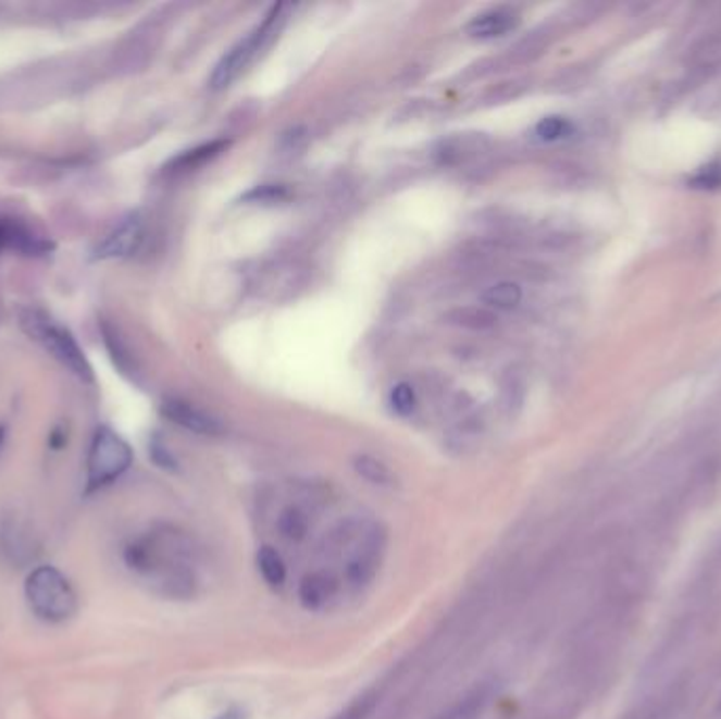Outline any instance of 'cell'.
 Masks as SVG:
<instances>
[{"label":"cell","instance_id":"ac0fdd59","mask_svg":"<svg viewBox=\"0 0 721 719\" xmlns=\"http://www.w3.org/2000/svg\"><path fill=\"white\" fill-rule=\"evenodd\" d=\"M489 701V687H477L437 719H477Z\"/></svg>","mask_w":721,"mask_h":719},{"label":"cell","instance_id":"7a4b0ae2","mask_svg":"<svg viewBox=\"0 0 721 719\" xmlns=\"http://www.w3.org/2000/svg\"><path fill=\"white\" fill-rule=\"evenodd\" d=\"M17 323L30 340L40 344L70 374L83 382H94V368L85 357V350L51 314L40 309H22L17 312Z\"/></svg>","mask_w":721,"mask_h":719},{"label":"cell","instance_id":"603a6c76","mask_svg":"<svg viewBox=\"0 0 721 719\" xmlns=\"http://www.w3.org/2000/svg\"><path fill=\"white\" fill-rule=\"evenodd\" d=\"M374 705H376L374 698H361L355 705H350L343 716H338L336 719H368L372 714V709H374Z\"/></svg>","mask_w":721,"mask_h":719},{"label":"cell","instance_id":"6da1fadb","mask_svg":"<svg viewBox=\"0 0 721 719\" xmlns=\"http://www.w3.org/2000/svg\"><path fill=\"white\" fill-rule=\"evenodd\" d=\"M182 545L172 532H148L125 547V563L139 579L148 581L167 597H188L192 574L179 559Z\"/></svg>","mask_w":721,"mask_h":719},{"label":"cell","instance_id":"2e32d148","mask_svg":"<svg viewBox=\"0 0 721 719\" xmlns=\"http://www.w3.org/2000/svg\"><path fill=\"white\" fill-rule=\"evenodd\" d=\"M521 298H523V292H521V287L517 283H513V281H500V283L487 287L481 294V302L489 310L517 309L519 302H521Z\"/></svg>","mask_w":721,"mask_h":719},{"label":"cell","instance_id":"9c48e42d","mask_svg":"<svg viewBox=\"0 0 721 719\" xmlns=\"http://www.w3.org/2000/svg\"><path fill=\"white\" fill-rule=\"evenodd\" d=\"M53 243L33 233L26 224L13 218H0V251H17L24 256H45Z\"/></svg>","mask_w":721,"mask_h":719},{"label":"cell","instance_id":"3957f363","mask_svg":"<svg viewBox=\"0 0 721 719\" xmlns=\"http://www.w3.org/2000/svg\"><path fill=\"white\" fill-rule=\"evenodd\" d=\"M26 599L45 622H66L78 610V597L69 579L53 566H38L26 579Z\"/></svg>","mask_w":721,"mask_h":719},{"label":"cell","instance_id":"d6986e66","mask_svg":"<svg viewBox=\"0 0 721 719\" xmlns=\"http://www.w3.org/2000/svg\"><path fill=\"white\" fill-rule=\"evenodd\" d=\"M287 199H289V190L283 184H262L243 195L245 203H256V206H275Z\"/></svg>","mask_w":721,"mask_h":719},{"label":"cell","instance_id":"d4e9b609","mask_svg":"<svg viewBox=\"0 0 721 719\" xmlns=\"http://www.w3.org/2000/svg\"><path fill=\"white\" fill-rule=\"evenodd\" d=\"M4 435H7V431H4V426L0 424V447L4 444Z\"/></svg>","mask_w":721,"mask_h":719},{"label":"cell","instance_id":"277c9868","mask_svg":"<svg viewBox=\"0 0 721 719\" xmlns=\"http://www.w3.org/2000/svg\"><path fill=\"white\" fill-rule=\"evenodd\" d=\"M283 11H285L283 4H275L266 13V17L249 35L240 38L239 42L217 62V66L209 78V87L213 91L228 89L239 78L240 74L251 66V62L260 55V51L276 35L278 26L283 22Z\"/></svg>","mask_w":721,"mask_h":719},{"label":"cell","instance_id":"8992f818","mask_svg":"<svg viewBox=\"0 0 721 719\" xmlns=\"http://www.w3.org/2000/svg\"><path fill=\"white\" fill-rule=\"evenodd\" d=\"M144 240V218L129 213L105 239L96 247L94 260H121L129 258L139 249Z\"/></svg>","mask_w":721,"mask_h":719},{"label":"cell","instance_id":"7402d4cb","mask_svg":"<svg viewBox=\"0 0 721 719\" xmlns=\"http://www.w3.org/2000/svg\"><path fill=\"white\" fill-rule=\"evenodd\" d=\"M150 456H152L154 464L161 467V469H167V471H175L177 469V462H175L172 451L165 447V444L159 437H154L152 444H150Z\"/></svg>","mask_w":721,"mask_h":719},{"label":"cell","instance_id":"7c38bea8","mask_svg":"<svg viewBox=\"0 0 721 719\" xmlns=\"http://www.w3.org/2000/svg\"><path fill=\"white\" fill-rule=\"evenodd\" d=\"M226 148H228V139H213V141H207V144H201V146H197V148H190V150H186V152L173 157L172 161L165 165V172H192V170L206 165L207 161L215 159L217 154H222Z\"/></svg>","mask_w":721,"mask_h":719},{"label":"cell","instance_id":"8fae6325","mask_svg":"<svg viewBox=\"0 0 721 719\" xmlns=\"http://www.w3.org/2000/svg\"><path fill=\"white\" fill-rule=\"evenodd\" d=\"M517 24V15L511 9H492L485 11L477 17H473L467 26V33L473 38H496V36H505L509 30H513Z\"/></svg>","mask_w":721,"mask_h":719},{"label":"cell","instance_id":"4fadbf2b","mask_svg":"<svg viewBox=\"0 0 721 719\" xmlns=\"http://www.w3.org/2000/svg\"><path fill=\"white\" fill-rule=\"evenodd\" d=\"M444 321L447 325L462 327L469 332H487L498 325L496 312L487 307H458V309L447 310Z\"/></svg>","mask_w":721,"mask_h":719},{"label":"cell","instance_id":"44dd1931","mask_svg":"<svg viewBox=\"0 0 721 719\" xmlns=\"http://www.w3.org/2000/svg\"><path fill=\"white\" fill-rule=\"evenodd\" d=\"M415 391L408 382H399L397 386H393L390 391V406L393 410L397 411L399 416H410L415 410Z\"/></svg>","mask_w":721,"mask_h":719},{"label":"cell","instance_id":"5b68a950","mask_svg":"<svg viewBox=\"0 0 721 719\" xmlns=\"http://www.w3.org/2000/svg\"><path fill=\"white\" fill-rule=\"evenodd\" d=\"M134 462V449L112 429L100 426L87 456V494H96L123 478Z\"/></svg>","mask_w":721,"mask_h":719},{"label":"cell","instance_id":"cb8c5ba5","mask_svg":"<svg viewBox=\"0 0 721 719\" xmlns=\"http://www.w3.org/2000/svg\"><path fill=\"white\" fill-rule=\"evenodd\" d=\"M213 719H247V711L239 709V707H233V709H226L224 714H220L217 718Z\"/></svg>","mask_w":721,"mask_h":719},{"label":"cell","instance_id":"30bf717a","mask_svg":"<svg viewBox=\"0 0 721 719\" xmlns=\"http://www.w3.org/2000/svg\"><path fill=\"white\" fill-rule=\"evenodd\" d=\"M338 593V581L327 572H310L298 586L300 606L309 612L323 610Z\"/></svg>","mask_w":721,"mask_h":719},{"label":"cell","instance_id":"ba28073f","mask_svg":"<svg viewBox=\"0 0 721 719\" xmlns=\"http://www.w3.org/2000/svg\"><path fill=\"white\" fill-rule=\"evenodd\" d=\"M161 413L175 422L177 426L195 433V435H203V437H217L224 433V424L207 413V411L199 410L197 406L182 401V399H165L161 406Z\"/></svg>","mask_w":721,"mask_h":719},{"label":"cell","instance_id":"52a82bcc","mask_svg":"<svg viewBox=\"0 0 721 719\" xmlns=\"http://www.w3.org/2000/svg\"><path fill=\"white\" fill-rule=\"evenodd\" d=\"M489 144H492L489 137L485 134H477V132L451 134L437 141L433 154L439 165L453 168V165H462V163L477 159L483 152H487Z\"/></svg>","mask_w":721,"mask_h":719},{"label":"cell","instance_id":"9a60e30c","mask_svg":"<svg viewBox=\"0 0 721 719\" xmlns=\"http://www.w3.org/2000/svg\"><path fill=\"white\" fill-rule=\"evenodd\" d=\"M352 469L361 480H365L372 485H378V487H393L395 485L393 471L382 460L370 456V454H357L352 458Z\"/></svg>","mask_w":721,"mask_h":719},{"label":"cell","instance_id":"5bb4252c","mask_svg":"<svg viewBox=\"0 0 721 719\" xmlns=\"http://www.w3.org/2000/svg\"><path fill=\"white\" fill-rule=\"evenodd\" d=\"M256 566H258V572H260L262 581L269 584L271 588H281L287 581V566L281 557V553L271 545L258 548Z\"/></svg>","mask_w":721,"mask_h":719},{"label":"cell","instance_id":"e0dca14e","mask_svg":"<svg viewBox=\"0 0 721 719\" xmlns=\"http://www.w3.org/2000/svg\"><path fill=\"white\" fill-rule=\"evenodd\" d=\"M276 528L281 536L289 543H302L309 536L310 521L309 515L304 513L300 507H287L278 515Z\"/></svg>","mask_w":721,"mask_h":719},{"label":"cell","instance_id":"ffe728a7","mask_svg":"<svg viewBox=\"0 0 721 719\" xmlns=\"http://www.w3.org/2000/svg\"><path fill=\"white\" fill-rule=\"evenodd\" d=\"M572 134V125L563 116H547L536 125V136L543 141H557Z\"/></svg>","mask_w":721,"mask_h":719}]
</instances>
